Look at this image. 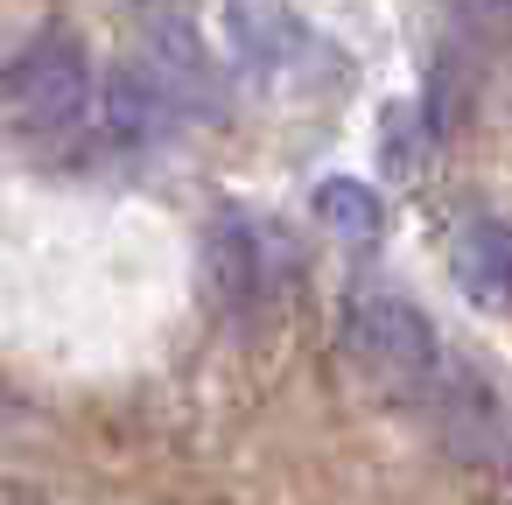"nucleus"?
Returning a JSON list of instances; mask_svg holds the SVG:
<instances>
[{
    "mask_svg": "<svg viewBox=\"0 0 512 505\" xmlns=\"http://www.w3.org/2000/svg\"><path fill=\"white\" fill-rule=\"evenodd\" d=\"M337 344L344 358L358 365L365 386L379 393H428V379L442 372V344H435V323L414 295L400 288H365L344 302V323H337Z\"/></svg>",
    "mask_w": 512,
    "mask_h": 505,
    "instance_id": "obj_1",
    "label": "nucleus"
},
{
    "mask_svg": "<svg viewBox=\"0 0 512 505\" xmlns=\"http://www.w3.org/2000/svg\"><path fill=\"white\" fill-rule=\"evenodd\" d=\"M0 99H15L36 127H78L99 99V78H92V57L71 29H43L29 36L8 64H0Z\"/></svg>",
    "mask_w": 512,
    "mask_h": 505,
    "instance_id": "obj_2",
    "label": "nucleus"
},
{
    "mask_svg": "<svg viewBox=\"0 0 512 505\" xmlns=\"http://www.w3.org/2000/svg\"><path fill=\"white\" fill-rule=\"evenodd\" d=\"M218 43L253 85H288L323 50L295 0H218Z\"/></svg>",
    "mask_w": 512,
    "mask_h": 505,
    "instance_id": "obj_3",
    "label": "nucleus"
},
{
    "mask_svg": "<svg viewBox=\"0 0 512 505\" xmlns=\"http://www.w3.org/2000/svg\"><path fill=\"white\" fill-rule=\"evenodd\" d=\"M204 288H211V302H218L232 323H260V316L274 309L281 274H274V239H267L260 218L218 211V218L204 225Z\"/></svg>",
    "mask_w": 512,
    "mask_h": 505,
    "instance_id": "obj_4",
    "label": "nucleus"
},
{
    "mask_svg": "<svg viewBox=\"0 0 512 505\" xmlns=\"http://www.w3.org/2000/svg\"><path fill=\"white\" fill-rule=\"evenodd\" d=\"M99 113H106V134H113L120 148H162V141L183 127V106H176V92L155 78L148 57H120V64L106 71Z\"/></svg>",
    "mask_w": 512,
    "mask_h": 505,
    "instance_id": "obj_5",
    "label": "nucleus"
},
{
    "mask_svg": "<svg viewBox=\"0 0 512 505\" xmlns=\"http://www.w3.org/2000/svg\"><path fill=\"white\" fill-rule=\"evenodd\" d=\"M428 400H435V428H442V442H449L456 456L484 463V456L505 442V414H498L491 386H484L470 365H442V372L428 379Z\"/></svg>",
    "mask_w": 512,
    "mask_h": 505,
    "instance_id": "obj_6",
    "label": "nucleus"
},
{
    "mask_svg": "<svg viewBox=\"0 0 512 505\" xmlns=\"http://www.w3.org/2000/svg\"><path fill=\"white\" fill-rule=\"evenodd\" d=\"M449 260H456V288L484 309H512V218H463L456 239H449Z\"/></svg>",
    "mask_w": 512,
    "mask_h": 505,
    "instance_id": "obj_7",
    "label": "nucleus"
},
{
    "mask_svg": "<svg viewBox=\"0 0 512 505\" xmlns=\"http://www.w3.org/2000/svg\"><path fill=\"white\" fill-rule=\"evenodd\" d=\"M148 64H155V78L176 92L183 113H211V99H218V64H211V50L197 43L190 22L155 15V22H148Z\"/></svg>",
    "mask_w": 512,
    "mask_h": 505,
    "instance_id": "obj_8",
    "label": "nucleus"
},
{
    "mask_svg": "<svg viewBox=\"0 0 512 505\" xmlns=\"http://www.w3.org/2000/svg\"><path fill=\"white\" fill-rule=\"evenodd\" d=\"M428 162H435V113L421 99H393L379 113V169L393 183H414L428 176Z\"/></svg>",
    "mask_w": 512,
    "mask_h": 505,
    "instance_id": "obj_9",
    "label": "nucleus"
},
{
    "mask_svg": "<svg viewBox=\"0 0 512 505\" xmlns=\"http://www.w3.org/2000/svg\"><path fill=\"white\" fill-rule=\"evenodd\" d=\"M309 211H316L323 232H337L344 246H372V239L386 232V204H379V190L358 183V176H323L316 197H309Z\"/></svg>",
    "mask_w": 512,
    "mask_h": 505,
    "instance_id": "obj_10",
    "label": "nucleus"
},
{
    "mask_svg": "<svg viewBox=\"0 0 512 505\" xmlns=\"http://www.w3.org/2000/svg\"><path fill=\"white\" fill-rule=\"evenodd\" d=\"M456 8L470 22H484V29H512V0H456Z\"/></svg>",
    "mask_w": 512,
    "mask_h": 505,
    "instance_id": "obj_11",
    "label": "nucleus"
},
{
    "mask_svg": "<svg viewBox=\"0 0 512 505\" xmlns=\"http://www.w3.org/2000/svg\"><path fill=\"white\" fill-rule=\"evenodd\" d=\"M0 505H29V491H15V484H0Z\"/></svg>",
    "mask_w": 512,
    "mask_h": 505,
    "instance_id": "obj_12",
    "label": "nucleus"
},
{
    "mask_svg": "<svg viewBox=\"0 0 512 505\" xmlns=\"http://www.w3.org/2000/svg\"><path fill=\"white\" fill-rule=\"evenodd\" d=\"M505 463H512V456H505Z\"/></svg>",
    "mask_w": 512,
    "mask_h": 505,
    "instance_id": "obj_13",
    "label": "nucleus"
}]
</instances>
